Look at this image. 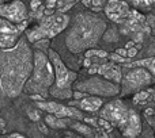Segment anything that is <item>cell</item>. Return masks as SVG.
<instances>
[{"instance_id": "obj_1", "label": "cell", "mask_w": 155, "mask_h": 138, "mask_svg": "<svg viewBox=\"0 0 155 138\" xmlns=\"http://www.w3.org/2000/svg\"><path fill=\"white\" fill-rule=\"evenodd\" d=\"M33 72V52L25 38L11 49H0V89L8 98H16Z\"/></svg>"}, {"instance_id": "obj_2", "label": "cell", "mask_w": 155, "mask_h": 138, "mask_svg": "<svg viewBox=\"0 0 155 138\" xmlns=\"http://www.w3.org/2000/svg\"><path fill=\"white\" fill-rule=\"evenodd\" d=\"M106 23L95 14H78L71 30L68 31L65 43L72 53H80L93 48L99 41Z\"/></svg>"}, {"instance_id": "obj_3", "label": "cell", "mask_w": 155, "mask_h": 138, "mask_svg": "<svg viewBox=\"0 0 155 138\" xmlns=\"http://www.w3.org/2000/svg\"><path fill=\"white\" fill-rule=\"evenodd\" d=\"M101 119H105L110 126H116L124 137L135 138L142 131L140 118L134 110L127 107L121 100L107 103L101 110Z\"/></svg>"}, {"instance_id": "obj_4", "label": "cell", "mask_w": 155, "mask_h": 138, "mask_svg": "<svg viewBox=\"0 0 155 138\" xmlns=\"http://www.w3.org/2000/svg\"><path fill=\"white\" fill-rule=\"evenodd\" d=\"M54 83V71L49 57L44 52L37 50L33 53V72L25 84L23 91L29 95H38L44 99Z\"/></svg>"}, {"instance_id": "obj_5", "label": "cell", "mask_w": 155, "mask_h": 138, "mask_svg": "<svg viewBox=\"0 0 155 138\" xmlns=\"http://www.w3.org/2000/svg\"><path fill=\"white\" fill-rule=\"evenodd\" d=\"M49 60L54 71V83L49 93L57 99H70L72 96V84L76 80V73L65 67L56 52L49 50Z\"/></svg>"}, {"instance_id": "obj_6", "label": "cell", "mask_w": 155, "mask_h": 138, "mask_svg": "<svg viewBox=\"0 0 155 138\" xmlns=\"http://www.w3.org/2000/svg\"><path fill=\"white\" fill-rule=\"evenodd\" d=\"M68 22H70V18L65 14H54V15L46 16L40 22L37 27L27 31V41L35 43L45 38L56 37L68 26Z\"/></svg>"}, {"instance_id": "obj_7", "label": "cell", "mask_w": 155, "mask_h": 138, "mask_svg": "<svg viewBox=\"0 0 155 138\" xmlns=\"http://www.w3.org/2000/svg\"><path fill=\"white\" fill-rule=\"evenodd\" d=\"M75 88L79 92H88L94 96H114L120 92L117 84L102 80L101 77H91L86 81L78 83Z\"/></svg>"}, {"instance_id": "obj_8", "label": "cell", "mask_w": 155, "mask_h": 138, "mask_svg": "<svg viewBox=\"0 0 155 138\" xmlns=\"http://www.w3.org/2000/svg\"><path fill=\"white\" fill-rule=\"evenodd\" d=\"M121 83H123V93L128 95V93L140 91L146 85L151 84L153 74L148 71H146L144 68H135L129 71L124 76V79H121Z\"/></svg>"}, {"instance_id": "obj_9", "label": "cell", "mask_w": 155, "mask_h": 138, "mask_svg": "<svg viewBox=\"0 0 155 138\" xmlns=\"http://www.w3.org/2000/svg\"><path fill=\"white\" fill-rule=\"evenodd\" d=\"M121 31L124 34L132 35L134 42H142L143 38L150 34V27H148L144 15H142L139 11H131V15L124 22Z\"/></svg>"}, {"instance_id": "obj_10", "label": "cell", "mask_w": 155, "mask_h": 138, "mask_svg": "<svg viewBox=\"0 0 155 138\" xmlns=\"http://www.w3.org/2000/svg\"><path fill=\"white\" fill-rule=\"evenodd\" d=\"M0 18L5 19L14 24H21L26 22L27 10L21 0H14L8 4L0 5Z\"/></svg>"}, {"instance_id": "obj_11", "label": "cell", "mask_w": 155, "mask_h": 138, "mask_svg": "<svg viewBox=\"0 0 155 138\" xmlns=\"http://www.w3.org/2000/svg\"><path fill=\"white\" fill-rule=\"evenodd\" d=\"M38 108L45 110L46 112H49L51 115H54L56 118H75V119H82V112L79 110L74 108L70 106H64L60 104L57 102H37Z\"/></svg>"}, {"instance_id": "obj_12", "label": "cell", "mask_w": 155, "mask_h": 138, "mask_svg": "<svg viewBox=\"0 0 155 138\" xmlns=\"http://www.w3.org/2000/svg\"><path fill=\"white\" fill-rule=\"evenodd\" d=\"M105 14L112 22L116 23H124L131 15L128 4L121 0H109L105 4Z\"/></svg>"}, {"instance_id": "obj_13", "label": "cell", "mask_w": 155, "mask_h": 138, "mask_svg": "<svg viewBox=\"0 0 155 138\" xmlns=\"http://www.w3.org/2000/svg\"><path fill=\"white\" fill-rule=\"evenodd\" d=\"M88 73H98L104 76L105 79L114 81V84L121 83V71L117 65L114 64H101V65H90Z\"/></svg>"}, {"instance_id": "obj_14", "label": "cell", "mask_w": 155, "mask_h": 138, "mask_svg": "<svg viewBox=\"0 0 155 138\" xmlns=\"http://www.w3.org/2000/svg\"><path fill=\"white\" fill-rule=\"evenodd\" d=\"M78 106L80 110L83 111H88V112H95L98 111L102 107V99L98 96H86L82 100L78 102Z\"/></svg>"}, {"instance_id": "obj_15", "label": "cell", "mask_w": 155, "mask_h": 138, "mask_svg": "<svg viewBox=\"0 0 155 138\" xmlns=\"http://www.w3.org/2000/svg\"><path fill=\"white\" fill-rule=\"evenodd\" d=\"M26 29V22L21 24H14L11 22L5 20V19L0 18V35L5 34H21L23 30Z\"/></svg>"}, {"instance_id": "obj_16", "label": "cell", "mask_w": 155, "mask_h": 138, "mask_svg": "<svg viewBox=\"0 0 155 138\" xmlns=\"http://www.w3.org/2000/svg\"><path fill=\"white\" fill-rule=\"evenodd\" d=\"M127 68H144L148 71L153 76H155V57H148V58H143L140 61H134L131 64H127Z\"/></svg>"}, {"instance_id": "obj_17", "label": "cell", "mask_w": 155, "mask_h": 138, "mask_svg": "<svg viewBox=\"0 0 155 138\" xmlns=\"http://www.w3.org/2000/svg\"><path fill=\"white\" fill-rule=\"evenodd\" d=\"M45 122L48 126H51V127L53 129H64L65 126H67V123H65V121L60 119V118H56L54 115H46L45 118Z\"/></svg>"}, {"instance_id": "obj_18", "label": "cell", "mask_w": 155, "mask_h": 138, "mask_svg": "<svg viewBox=\"0 0 155 138\" xmlns=\"http://www.w3.org/2000/svg\"><path fill=\"white\" fill-rule=\"evenodd\" d=\"M148 98H150V92H146V91H140L139 93H136L134 98L135 103L142 104V103H147Z\"/></svg>"}, {"instance_id": "obj_19", "label": "cell", "mask_w": 155, "mask_h": 138, "mask_svg": "<svg viewBox=\"0 0 155 138\" xmlns=\"http://www.w3.org/2000/svg\"><path fill=\"white\" fill-rule=\"evenodd\" d=\"M90 57H99V58H104V57H107V53L104 50H87L86 52V58H90Z\"/></svg>"}, {"instance_id": "obj_20", "label": "cell", "mask_w": 155, "mask_h": 138, "mask_svg": "<svg viewBox=\"0 0 155 138\" xmlns=\"http://www.w3.org/2000/svg\"><path fill=\"white\" fill-rule=\"evenodd\" d=\"M131 3L135 7H150L155 3V0H131Z\"/></svg>"}, {"instance_id": "obj_21", "label": "cell", "mask_w": 155, "mask_h": 138, "mask_svg": "<svg viewBox=\"0 0 155 138\" xmlns=\"http://www.w3.org/2000/svg\"><path fill=\"white\" fill-rule=\"evenodd\" d=\"M74 129L78 131H80V133L86 134V136H90L91 134V130L87 127V126H83V125H79V123H76V125H74Z\"/></svg>"}, {"instance_id": "obj_22", "label": "cell", "mask_w": 155, "mask_h": 138, "mask_svg": "<svg viewBox=\"0 0 155 138\" xmlns=\"http://www.w3.org/2000/svg\"><path fill=\"white\" fill-rule=\"evenodd\" d=\"M146 20H147L148 27H150V29L155 33V15H150V16H147V18H146Z\"/></svg>"}, {"instance_id": "obj_23", "label": "cell", "mask_w": 155, "mask_h": 138, "mask_svg": "<svg viewBox=\"0 0 155 138\" xmlns=\"http://www.w3.org/2000/svg\"><path fill=\"white\" fill-rule=\"evenodd\" d=\"M29 117H30V119L35 121V122L40 119V114H38V111H35V110H30V111H29Z\"/></svg>"}, {"instance_id": "obj_24", "label": "cell", "mask_w": 155, "mask_h": 138, "mask_svg": "<svg viewBox=\"0 0 155 138\" xmlns=\"http://www.w3.org/2000/svg\"><path fill=\"white\" fill-rule=\"evenodd\" d=\"M110 58L113 60V61H117V62H125V60L127 58H124V57H121V56H118V54H112L110 56Z\"/></svg>"}, {"instance_id": "obj_25", "label": "cell", "mask_w": 155, "mask_h": 138, "mask_svg": "<svg viewBox=\"0 0 155 138\" xmlns=\"http://www.w3.org/2000/svg\"><path fill=\"white\" fill-rule=\"evenodd\" d=\"M91 4L95 7H102L105 4V0H91Z\"/></svg>"}, {"instance_id": "obj_26", "label": "cell", "mask_w": 155, "mask_h": 138, "mask_svg": "<svg viewBox=\"0 0 155 138\" xmlns=\"http://www.w3.org/2000/svg\"><path fill=\"white\" fill-rule=\"evenodd\" d=\"M99 123H101V126H104V127L106 129V130H110V129H112L110 123H109V122H106L105 119H101V121H99Z\"/></svg>"}, {"instance_id": "obj_27", "label": "cell", "mask_w": 155, "mask_h": 138, "mask_svg": "<svg viewBox=\"0 0 155 138\" xmlns=\"http://www.w3.org/2000/svg\"><path fill=\"white\" fill-rule=\"evenodd\" d=\"M116 54H118V56H121V57H128V52H127L125 49H118V50L116 52Z\"/></svg>"}, {"instance_id": "obj_28", "label": "cell", "mask_w": 155, "mask_h": 138, "mask_svg": "<svg viewBox=\"0 0 155 138\" xmlns=\"http://www.w3.org/2000/svg\"><path fill=\"white\" fill-rule=\"evenodd\" d=\"M72 95H74V98H75V99H80V100L84 98V93H83V92H79V91H75Z\"/></svg>"}, {"instance_id": "obj_29", "label": "cell", "mask_w": 155, "mask_h": 138, "mask_svg": "<svg viewBox=\"0 0 155 138\" xmlns=\"http://www.w3.org/2000/svg\"><path fill=\"white\" fill-rule=\"evenodd\" d=\"M137 54V49H135V48H131L128 50V57L131 58V57H135Z\"/></svg>"}, {"instance_id": "obj_30", "label": "cell", "mask_w": 155, "mask_h": 138, "mask_svg": "<svg viewBox=\"0 0 155 138\" xmlns=\"http://www.w3.org/2000/svg\"><path fill=\"white\" fill-rule=\"evenodd\" d=\"M7 138H26V137L21 133H11L10 136H7Z\"/></svg>"}, {"instance_id": "obj_31", "label": "cell", "mask_w": 155, "mask_h": 138, "mask_svg": "<svg viewBox=\"0 0 155 138\" xmlns=\"http://www.w3.org/2000/svg\"><path fill=\"white\" fill-rule=\"evenodd\" d=\"M41 4V0H33L31 2V10H37Z\"/></svg>"}, {"instance_id": "obj_32", "label": "cell", "mask_w": 155, "mask_h": 138, "mask_svg": "<svg viewBox=\"0 0 155 138\" xmlns=\"http://www.w3.org/2000/svg\"><path fill=\"white\" fill-rule=\"evenodd\" d=\"M56 2H57V0H48V7L49 8L54 7V5H56Z\"/></svg>"}, {"instance_id": "obj_33", "label": "cell", "mask_w": 155, "mask_h": 138, "mask_svg": "<svg viewBox=\"0 0 155 138\" xmlns=\"http://www.w3.org/2000/svg\"><path fill=\"white\" fill-rule=\"evenodd\" d=\"M83 4L87 5V7H90V5H91V0H83Z\"/></svg>"}, {"instance_id": "obj_34", "label": "cell", "mask_w": 155, "mask_h": 138, "mask_svg": "<svg viewBox=\"0 0 155 138\" xmlns=\"http://www.w3.org/2000/svg\"><path fill=\"white\" fill-rule=\"evenodd\" d=\"M4 126H5V122L0 118V129H4Z\"/></svg>"}, {"instance_id": "obj_35", "label": "cell", "mask_w": 155, "mask_h": 138, "mask_svg": "<svg viewBox=\"0 0 155 138\" xmlns=\"http://www.w3.org/2000/svg\"><path fill=\"white\" fill-rule=\"evenodd\" d=\"M90 62H91L90 58H86L84 60V67H90Z\"/></svg>"}, {"instance_id": "obj_36", "label": "cell", "mask_w": 155, "mask_h": 138, "mask_svg": "<svg viewBox=\"0 0 155 138\" xmlns=\"http://www.w3.org/2000/svg\"><path fill=\"white\" fill-rule=\"evenodd\" d=\"M132 45H135V42H129V43H127V48L131 49V46H132Z\"/></svg>"}, {"instance_id": "obj_37", "label": "cell", "mask_w": 155, "mask_h": 138, "mask_svg": "<svg viewBox=\"0 0 155 138\" xmlns=\"http://www.w3.org/2000/svg\"><path fill=\"white\" fill-rule=\"evenodd\" d=\"M151 52H153V53H155V43L153 45V49H151Z\"/></svg>"}, {"instance_id": "obj_38", "label": "cell", "mask_w": 155, "mask_h": 138, "mask_svg": "<svg viewBox=\"0 0 155 138\" xmlns=\"http://www.w3.org/2000/svg\"><path fill=\"white\" fill-rule=\"evenodd\" d=\"M121 2H124V0H121Z\"/></svg>"}]
</instances>
